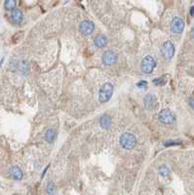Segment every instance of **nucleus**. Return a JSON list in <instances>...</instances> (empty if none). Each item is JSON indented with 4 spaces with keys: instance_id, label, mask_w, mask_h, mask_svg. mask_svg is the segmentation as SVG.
<instances>
[{
    "instance_id": "obj_1",
    "label": "nucleus",
    "mask_w": 194,
    "mask_h": 195,
    "mask_svg": "<svg viewBox=\"0 0 194 195\" xmlns=\"http://www.w3.org/2000/svg\"><path fill=\"white\" fill-rule=\"evenodd\" d=\"M120 145L125 149H132L137 145V139L131 133H124L120 137Z\"/></svg>"
},
{
    "instance_id": "obj_2",
    "label": "nucleus",
    "mask_w": 194,
    "mask_h": 195,
    "mask_svg": "<svg viewBox=\"0 0 194 195\" xmlns=\"http://www.w3.org/2000/svg\"><path fill=\"white\" fill-rule=\"evenodd\" d=\"M113 92V86L110 83H105L102 86L99 93V101L101 103H107L110 100Z\"/></svg>"
},
{
    "instance_id": "obj_3",
    "label": "nucleus",
    "mask_w": 194,
    "mask_h": 195,
    "mask_svg": "<svg viewBox=\"0 0 194 195\" xmlns=\"http://www.w3.org/2000/svg\"><path fill=\"white\" fill-rule=\"evenodd\" d=\"M156 66L155 60L151 56H146L140 64V68L144 73H151Z\"/></svg>"
},
{
    "instance_id": "obj_4",
    "label": "nucleus",
    "mask_w": 194,
    "mask_h": 195,
    "mask_svg": "<svg viewBox=\"0 0 194 195\" xmlns=\"http://www.w3.org/2000/svg\"><path fill=\"white\" fill-rule=\"evenodd\" d=\"M158 119L164 124H171L175 121L176 116L170 109H163L158 114Z\"/></svg>"
},
{
    "instance_id": "obj_5",
    "label": "nucleus",
    "mask_w": 194,
    "mask_h": 195,
    "mask_svg": "<svg viewBox=\"0 0 194 195\" xmlns=\"http://www.w3.org/2000/svg\"><path fill=\"white\" fill-rule=\"evenodd\" d=\"M161 52H162V55L165 59H167V60L172 59L175 55V46H174L173 42L166 41L163 44Z\"/></svg>"
},
{
    "instance_id": "obj_6",
    "label": "nucleus",
    "mask_w": 194,
    "mask_h": 195,
    "mask_svg": "<svg viewBox=\"0 0 194 195\" xmlns=\"http://www.w3.org/2000/svg\"><path fill=\"white\" fill-rule=\"evenodd\" d=\"M184 29V22L181 18L176 17L173 19L172 24H171V29L174 34H180L182 32Z\"/></svg>"
},
{
    "instance_id": "obj_7",
    "label": "nucleus",
    "mask_w": 194,
    "mask_h": 195,
    "mask_svg": "<svg viewBox=\"0 0 194 195\" xmlns=\"http://www.w3.org/2000/svg\"><path fill=\"white\" fill-rule=\"evenodd\" d=\"M79 29H80V31L84 34V35H89L91 34L94 29H95V24L93 22L91 21H83L80 23V25H79Z\"/></svg>"
},
{
    "instance_id": "obj_8",
    "label": "nucleus",
    "mask_w": 194,
    "mask_h": 195,
    "mask_svg": "<svg viewBox=\"0 0 194 195\" xmlns=\"http://www.w3.org/2000/svg\"><path fill=\"white\" fill-rule=\"evenodd\" d=\"M117 60L116 55L114 54L112 51H105L102 55V61L107 66H110L112 64H114Z\"/></svg>"
},
{
    "instance_id": "obj_9",
    "label": "nucleus",
    "mask_w": 194,
    "mask_h": 195,
    "mask_svg": "<svg viewBox=\"0 0 194 195\" xmlns=\"http://www.w3.org/2000/svg\"><path fill=\"white\" fill-rule=\"evenodd\" d=\"M144 106L148 110H152L156 108L157 102H156V97L153 95H150V94L146 95L144 97Z\"/></svg>"
},
{
    "instance_id": "obj_10",
    "label": "nucleus",
    "mask_w": 194,
    "mask_h": 195,
    "mask_svg": "<svg viewBox=\"0 0 194 195\" xmlns=\"http://www.w3.org/2000/svg\"><path fill=\"white\" fill-rule=\"evenodd\" d=\"M94 43H95V45H96L97 47L102 48V47H104L105 45H107V38L105 37L103 34H99V35H97V36L95 37Z\"/></svg>"
},
{
    "instance_id": "obj_11",
    "label": "nucleus",
    "mask_w": 194,
    "mask_h": 195,
    "mask_svg": "<svg viewBox=\"0 0 194 195\" xmlns=\"http://www.w3.org/2000/svg\"><path fill=\"white\" fill-rule=\"evenodd\" d=\"M11 18H12V21L16 24H20L23 22V19H24V16H23V13L21 10L19 9H14L12 11V14H11Z\"/></svg>"
},
{
    "instance_id": "obj_12",
    "label": "nucleus",
    "mask_w": 194,
    "mask_h": 195,
    "mask_svg": "<svg viewBox=\"0 0 194 195\" xmlns=\"http://www.w3.org/2000/svg\"><path fill=\"white\" fill-rule=\"evenodd\" d=\"M10 173H11L13 178L15 180H17V181H20L23 178V172H22V170L20 169L19 167H17V166H14V167L11 168Z\"/></svg>"
},
{
    "instance_id": "obj_13",
    "label": "nucleus",
    "mask_w": 194,
    "mask_h": 195,
    "mask_svg": "<svg viewBox=\"0 0 194 195\" xmlns=\"http://www.w3.org/2000/svg\"><path fill=\"white\" fill-rule=\"evenodd\" d=\"M100 123L103 129H108L111 125V119L108 115H102L100 119Z\"/></svg>"
},
{
    "instance_id": "obj_14",
    "label": "nucleus",
    "mask_w": 194,
    "mask_h": 195,
    "mask_svg": "<svg viewBox=\"0 0 194 195\" xmlns=\"http://www.w3.org/2000/svg\"><path fill=\"white\" fill-rule=\"evenodd\" d=\"M56 131L54 129H48L46 134H45V139L47 141H49V143H52L53 140H54L56 139Z\"/></svg>"
},
{
    "instance_id": "obj_15",
    "label": "nucleus",
    "mask_w": 194,
    "mask_h": 195,
    "mask_svg": "<svg viewBox=\"0 0 194 195\" xmlns=\"http://www.w3.org/2000/svg\"><path fill=\"white\" fill-rule=\"evenodd\" d=\"M4 6L7 10H14V8L16 6V2L14 0H7V1L4 3Z\"/></svg>"
},
{
    "instance_id": "obj_16",
    "label": "nucleus",
    "mask_w": 194,
    "mask_h": 195,
    "mask_svg": "<svg viewBox=\"0 0 194 195\" xmlns=\"http://www.w3.org/2000/svg\"><path fill=\"white\" fill-rule=\"evenodd\" d=\"M55 190H56V187H55V184L54 182H50L47 185V192L49 195H54L55 193Z\"/></svg>"
},
{
    "instance_id": "obj_17",
    "label": "nucleus",
    "mask_w": 194,
    "mask_h": 195,
    "mask_svg": "<svg viewBox=\"0 0 194 195\" xmlns=\"http://www.w3.org/2000/svg\"><path fill=\"white\" fill-rule=\"evenodd\" d=\"M159 174L161 175V176H163V177H167L169 174H170V170L168 169V168H167L166 166H161L160 168H159Z\"/></svg>"
},
{
    "instance_id": "obj_18",
    "label": "nucleus",
    "mask_w": 194,
    "mask_h": 195,
    "mask_svg": "<svg viewBox=\"0 0 194 195\" xmlns=\"http://www.w3.org/2000/svg\"><path fill=\"white\" fill-rule=\"evenodd\" d=\"M153 83L158 85V86H161V85H164L166 83V78L163 76V77H159V78H157V79H154L153 80Z\"/></svg>"
},
{
    "instance_id": "obj_19",
    "label": "nucleus",
    "mask_w": 194,
    "mask_h": 195,
    "mask_svg": "<svg viewBox=\"0 0 194 195\" xmlns=\"http://www.w3.org/2000/svg\"><path fill=\"white\" fill-rule=\"evenodd\" d=\"M137 86H138L139 88H142V89H144V88H146L147 82L144 81V80H142V81H139V82L137 83Z\"/></svg>"
},
{
    "instance_id": "obj_20",
    "label": "nucleus",
    "mask_w": 194,
    "mask_h": 195,
    "mask_svg": "<svg viewBox=\"0 0 194 195\" xmlns=\"http://www.w3.org/2000/svg\"><path fill=\"white\" fill-rule=\"evenodd\" d=\"M173 145H179V143H177V141H173V140H168V141H165L164 143V145H166V146Z\"/></svg>"
},
{
    "instance_id": "obj_21",
    "label": "nucleus",
    "mask_w": 194,
    "mask_h": 195,
    "mask_svg": "<svg viewBox=\"0 0 194 195\" xmlns=\"http://www.w3.org/2000/svg\"><path fill=\"white\" fill-rule=\"evenodd\" d=\"M189 104L194 108V99H190V100H189Z\"/></svg>"
},
{
    "instance_id": "obj_22",
    "label": "nucleus",
    "mask_w": 194,
    "mask_h": 195,
    "mask_svg": "<svg viewBox=\"0 0 194 195\" xmlns=\"http://www.w3.org/2000/svg\"><path fill=\"white\" fill-rule=\"evenodd\" d=\"M191 37L194 39V25H193V28H192V29H191Z\"/></svg>"
},
{
    "instance_id": "obj_23",
    "label": "nucleus",
    "mask_w": 194,
    "mask_h": 195,
    "mask_svg": "<svg viewBox=\"0 0 194 195\" xmlns=\"http://www.w3.org/2000/svg\"><path fill=\"white\" fill-rule=\"evenodd\" d=\"M190 14H191L192 16H194V7H192V8H191V10H190Z\"/></svg>"
}]
</instances>
